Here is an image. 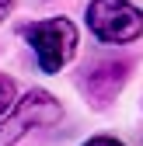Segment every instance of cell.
<instances>
[{"instance_id":"cell-4","label":"cell","mask_w":143,"mask_h":146,"mask_svg":"<svg viewBox=\"0 0 143 146\" xmlns=\"http://www.w3.org/2000/svg\"><path fill=\"white\" fill-rule=\"evenodd\" d=\"M126 77H129V63H122V59H101V63H94V66L84 70L80 87H84V94L91 98V104L105 108L122 90Z\"/></svg>"},{"instance_id":"cell-5","label":"cell","mask_w":143,"mask_h":146,"mask_svg":"<svg viewBox=\"0 0 143 146\" xmlns=\"http://www.w3.org/2000/svg\"><path fill=\"white\" fill-rule=\"evenodd\" d=\"M11 101H14V80L0 73V115H4L7 108H11Z\"/></svg>"},{"instance_id":"cell-7","label":"cell","mask_w":143,"mask_h":146,"mask_svg":"<svg viewBox=\"0 0 143 146\" xmlns=\"http://www.w3.org/2000/svg\"><path fill=\"white\" fill-rule=\"evenodd\" d=\"M11 4H14V0H0V21H4V17L11 14Z\"/></svg>"},{"instance_id":"cell-1","label":"cell","mask_w":143,"mask_h":146,"mask_svg":"<svg viewBox=\"0 0 143 146\" xmlns=\"http://www.w3.org/2000/svg\"><path fill=\"white\" fill-rule=\"evenodd\" d=\"M25 42L35 49L42 73H59L77 52V28L66 17H49V21H31L21 28Z\"/></svg>"},{"instance_id":"cell-6","label":"cell","mask_w":143,"mask_h":146,"mask_svg":"<svg viewBox=\"0 0 143 146\" xmlns=\"http://www.w3.org/2000/svg\"><path fill=\"white\" fill-rule=\"evenodd\" d=\"M84 146H122L119 139H112V136H94V139H87Z\"/></svg>"},{"instance_id":"cell-3","label":"cell","mask_w":143,"mask_h":146,"mask_svg":"<svg viewBox=\"0 0 143 146\" xmlns=\"http://www.w3.org/2000/svg\"><path fill=\"white\" fill-rule=\"evenodd\" d=\"M59 118H63V108L49 90H28L14 104V111L0 122V146H14L28 129H42V125H52Z\"/></svg>"},{"instance_id":"cell-2","label":"cell","mask_w":143,"mask_h":146,"mask_svg":"<svg viewBox=\"0 0 143 146\" xmlns=\"http://www.w3.org/2000/svg\"><path fill=\"white\" fill-rule=\"evenodd\" d=\"M87 28L94 31V38L122 45L143 35V11L133 7L129 0H91L87 4Z\"/></svg>"}]
</instances>
